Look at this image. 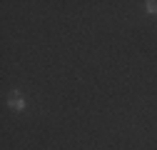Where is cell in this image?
<instances>
[{
  "label": "cell",
  "mask_w": 157,
  "mask_h": 150,
  "mask_svg": "<svg viewBox=\"0 0 157 150\" xmlns=\"http://www.w3.org/2000/svg\"><path fill=\"white\" fill-rule=\"evenodd\" d=\"M145 8H147V13H155V15H157V0H147Z\"/></svg>",
  "instance_id": "7a4b0ae2"
},
{
  "label": "cell",
  "mask_w": 157,
  "mask_h": 150,
  "mask_svg": "<svg viewBox=\"0 0 157 150\" xmlns=\"http://www.w3.org/2000/svg\"><path fill=\"white\" fill-rule=\"evenodd\" d=\"M8 108L10 110H23L25 108V98H23L20 90H13L10 95H8Z\"/></svg>",
  "instance_id": "6da1fadb"
}]
</instances>
